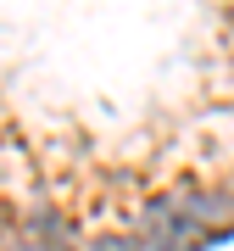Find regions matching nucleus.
<instances>
[{"label": "nucleus", "mask_w": 234, "mask_h": 251, "mask_svg": "<svg viewBox=\"0 0 234 251\" xmlns=\"http://www.w3.org/2000/svg\"><path fill=\"white\" fill-rule=\"evenodd\" d=\"M6 251H78V246H67V240H28V234H17Z\"/></svg>", "instance_id": "obj_2"}, {"label": "nucleus", "mask_w": 234, "mask_h": 251, "mask_svg": "<svg viewBox=\"0 0 234 251\" xmlns=\"http://www.w3.org/2000/svg\"><path fill=\"white\" fill-rule=\"evenodd\" d=\"M84 251H140V234H95Z\"/></svg>", "instance_id": "obj_1"}]
</instances>
